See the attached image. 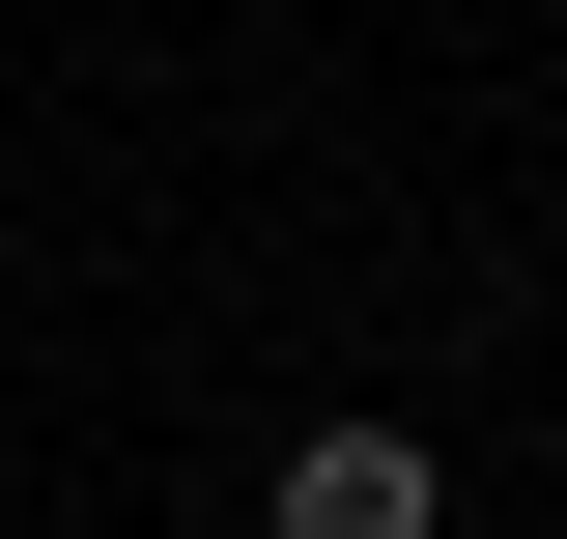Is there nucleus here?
Returning <instances> with one entry per match:
<instances>
[{"instance_id":"f257e3e1","label":"nucleus","mask_w":567,"mask_h":539,"mask_svg":"<svg viewBox=\"0 0 567 539\" xmlns=\"http://www.w3.org/2000/svg\"><path fill=\"white\" fill-rule=\"evenodd\" d=\"M284 539H425V426H312L284 455Z\"/></svg>"}]
</instances>
